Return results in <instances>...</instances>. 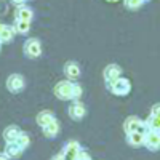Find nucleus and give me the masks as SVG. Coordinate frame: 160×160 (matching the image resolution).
Returning <instances> with one entry per match:
<instances>
[{"mask_svg": "<svg viewBox=\"0 0 160 160\" xmlns=\"http://www.w3.org/2000/svg\"><path fill=\"white\" fill-rule=\"evenodd\" d=\"M53 93L58 99L62 101H78L80 96H82V87L78 83H72L71 80H61L55 85L53 88Z\"/></svg>", "mask_w": 160, "mask_h": 160, "instance_id": "obj_1", "label": "nucleus"}, {"mask_svg": "<svg viewBox=\"0 0 160 160\" xmlns=\"http://www.w3.org/2000/svg\"><path fill=\"white\" fill-rule=\"evenodd\" d=\"M123 130L127 135H130V133H146L148 131V127H146V120H141L139 117L136 115H130L125 123H123Z\"/></svg>", "mask_w": 160, "mask_h": 160, "instance_id": "obj_2", "label": "nucleus"}, {"mask_svg": "<svg viewBox=\"0 0 160 160\" xmlns=\"http://www.w3.org/2000/svg\"><path fill=\"white\" fill-rule=\"evenodd\" d=\"M108 90L112 93V95H115V96H127L128 93L131 91V83H130L128 78L120 77V78L115 80L114 83L108 85Z\"/></svg>", "mask_w": 160, "mask_h": 160, "instance_id": "obj_3", "label": "nucleus"}, {"mask_svg": "<svg viewBox=\"0 0 160 160\" xmlns=\"http://www.w3.org/2000/svg\"><path fill=\"white\" fill-rule=\"evenodd\" d=\"M22 50H24V55L28 58L35 59L42 55V43H40L38 38H29V40H26Z\"/></svg>", "mask_w": 160, "mask_h": 160, "instance_id": "obj_4", "label": "nucleus"}, {"mask_svg": "<svg viewBox=\"0 0 160 160\" xmlns=\"http://www.w3.org/2000/svg\"><path fill=\"white\" fill-rule=\"evenodd\" d=\"M24 87H26V80L19 74H11L7 78V88L10 93H19L24 90Z\"/></svg>", "mask_w": 160, "mask_h": 160, "instance_id": "obj_5", "label": "nucleus"}, {"mask_svg": "<svg viewBox=\"0 0 160 160\" xmlns=\"http://www.w3.org/2000/svg\"><path fill=\"white\" fill-rule=\"evenodd\" d=\"M80 152H82V149H80V144L77 141H69L68 144L64 146V149H62V157L66 160H77Z\"/></svg>", "mask_w": 160, "mask_h": 160, "instance_id": "obj_6", "label": "nucleus"}, {"mask_svg": "<svg viewBox=\"0 0 160 160\" xmlns=\"http://www.w3.org/2000/svg\"><path fill=\"white\" fill-rule=\"evenodd\" d=\"M122 77V69H120V66L117 64H109V66H106V69H104V80H106V87L114 83L117 78Z\"/></svg>", "mask_w": 160, "mask_h": 160, "instance_id": "obj_7", "label": "nucleus"}, {"mask_svg": "<svg viewBox=\"0 0 160 160\" xmlns=\"http://www.w3.org/2000/svg\"><path fill=\"white\" fill-rule=\"evenodd\" d=\"M69 117L72 120H75V122H78V120H82L87 114V108H85V104L83 102H80V101H72V104L69 106Z\"/></svg>", "mask_w": 160, "mask_h": 160, "instance_id": "obj_8", "label": "nucleus"}, {"mask_svg": "<svg viewBox=\"0 0 160 160\" xmlns=\"http://www.w3.org/2000/svg\"><path fill=\"white\" fill-rule=\"evenodd\" d=\"M144 146L149 151H158L160 149V131H149L146 133L144 138Z\"/></svg>", "mask_w": 160, "mask_h": 160, "instance_id": "obj_9", "label": "nucleus"}, {"mask_svg": "<svg viewBox=\"0 0 160 160\" xmlns=\"http://www.w3.org/2000/svg\"><path fill=\"white\" fill-rule=\"evenodd\" d=\"M15 18L18 21H28V22H31L32 18H34V11L29 7H26V5H19L15 10Z\"/></svg>", "mask_w": 160, "mask_h": 160, "instance_id": "obj_10", "label": "nucleus"}, {"mask_svg": "<svg viewBox=\"0 0 160 160\" xmlns=\"http://www.w3.org/2000/svg\"><path fill=\"white\" fill-rule=\"evenodd\" d=\"M21 133H22V131H21L16 125H10V127H7L5 131H3V138H5L7 142H16Z\"/></svg>", "mask_w": 160, "mask_h": 160, "instance_id": "obj_11", "label": "nucleus"}, {"mask_svg": "<svg viewBox=\"0 0 160 160\" xmlns=\"http://www.w3.org/2000/svg\"><path fill=\"white\" fill-rule=\"evenodd\" d=\"M15 32H16L15 26H8V24L0 26V40H2V43H8L15 35Z\"/></svg>", "mask_w": 160, "mask_h": 160, "instance_id": "obj_12", "label": "nucleus"}, {"mask_svg": "<svg viewBox=\"0 0 160 160\" xmlns=\"http://www.w3.org/2000/svg\"><path fill=\"white\" fill-rule=\"evenodd\" d=\"M148 133V131H146ZM146 133H130L127 135V142L133 148H139V146H144V138H146Z\"/></svg>", "mask_w": 160, "mask_h": 160, "instance_id": "obj_13", "label": "nucleus"}, {"mask_svg": "<svg viewBox=\"0 0 160 160\" xmlns=\"http://www.w3.org/2000/svg\"><path fill=\"white\" fill-rule=\"evenodd\" d=\"M42 131H43V135H45L47 138H56L58 133H59V122L55 118V120H53V122H50L47 127H43Z\"/></svg>", "mask_w": 160, "mask_h": 160, "instance_id": "obj_14", "label": "nucleus"}, {"mask_svg": "<svg viewBox=\"0 0 160 160\" xmlns=\"http://www.w3.org/2000/svg\"><path fill=\"white\" fill-rule=\"evenodd\" d=\"M22 148L18 144V142H7V148H5V154L10 157V158H18L21 154H22Z\"/></svg>", "mask_w": 160, "mask_h": 160, "instance_id": "obj_15", "label": "nucleus"}, {"mask_svg": "<svg viewBox=\"0 0 160 160\" xmlns=\"http://www.w3.org/2000/svg\"><path fill=\"white\" fill-rule=\"evenodd\" d=\"M64 74L68 75L69 78H77V77L80 75V68H78V64L74 62V61L66 62V64H64Z\"/></svg>", "mask_w": 160, "mask_h": 160, "instance_id": "obj_16", "label": "nucleus"}, {"mask_svg": "<svg viewBox=\"0 0 160 160\" xmlns=\"http://www.w3.org/2000/svg\"><path fill=\"white\" fill-rule=\"evenodd\" d=\"M53 120H55V115H53L51 111H42V112H38V115H37V123L42 128L47 127L50 122H53Z\"/></svg>", "mask_w": 160, "mask_h": 160, "instance_id": "obj_17", "label": "nucleus"}, {"mask_svg": "<svg viewBox=\"0 0 160 160\" xmlns=\"http://www.w3.org/2000/svg\"><path fill=\"white\" fill-rule=\"evenodd\" d=\"M146 127L149 131H160V117L149 115V118L146 120Z\"/></svg>", "mask_w": 160, "mask_h": 160, "instance_id": "obj_18", "label": "nucleus"}, {"mask_svg": "<svg viewBox=\"0 0 160 160\" xmlns=\"http://www.w3.org/2000/svg\"><path fill=\"white\" fill-rule=\"evenodd\" d=\"M15 29H16V32L18 34H21V35H26L29 32V29H31V22H28V21H15Z\"/></svg>", "mask_w": 160, "mask_h": 160, "instance_id": "obj_19", "label": "nucleus"}, {"mask_svg": "<svg viewBox=\"0 0 160 160\" xmlns=\"http://www.w3.org/2000/svg\"><path fill=\"white\" fill-rule=\"evenodd\" d=\"M144 5V0H125V7L128 10H138Z\"/></svg>", "mask_w": 160, "mask_h": 160, "instance_id": "obj_20", "label": "nucleus"}, {"mask_svg": "<svg viewBox=\"0 0 160 160\" xmlns=\"http://www.w3.org/2000/svg\"><path fill=\"white\" fill-rule=\"evenodd\" d=\"M19 146H21V148L22 149H26V148H28V146L31 144V139H29V135H28V133H21V135H19V138H18V141H16Z\"/></svg>", "mask_w": 160, "mask_h": 160, "instance_id": "obj_21", "label": "nucleus"}, {"mask_svg": "<svg viewBox=\"0 0 160 160\" xmlns=\"http://www.w3.org/2000/svg\"><path fill=\"white\" fill-rule=\"evenodd\" d=\"M151 115H157V117H160V102L152 106V109H151Z\"/></svg>", "mask_w": 160, "mask_h": 160, "instance_id": "obj_22", "label": "nucleus"}, {"mask_svg": "<svg viewBox=\"0 0 160 160\" xmlns=\"http://www.w3.org/2000/svg\"><path fill=\"white\" fill-rule=\"evenodd\" d=\"M11 2H13V3H16V5L19 7V5H24V2H26V0H11Z\"/></svg>", "mask_w": 160, "mask_h": 160, "instance_id": "obj_23", "label": "nucleus"}, {"mask_svg": "<svg viewBox=\"0 0 160 160\" xmlns=\"http://www.w3.org/2000/svg\"><path fill=\"white\" fill-rule=\"evenodd\" d=\"M51 160H66V158L62 157V154H59V155H56V157H53Z\"/></svg>", "mask_w": 160, "mask_h": 160, "instance_id": "obj_24", "label": "nucleus"}, {"mask_svg": "<svg viewBox=\"0 0 160 160\" xmlns=\"http://www.w3.org/2000/svg\"><path fill=\"white\" fill-rule=\"evenodd\" d=\"M8 158H10V157H8V155H7L5 152H3L2 155H0V160H8Z\"/></svg>", "mask_w": 160, "mask_h": 160, "instance_id": "obj_25", "label": "nucleus"}, {"mask_svg": "<svg viewBox=\"0 0 160 160\" xmlns=\"http://www.w3.org/2000/svg\"><path fill=\"white\" fill-rule=\"evenodd\" d=\"M108 2H117V0H108Z\"/></svg>", "mask_w": 160, "mask_h": 160, "instance_id": "obj_26", "label": "nucleus"}, {"mask_svg": "<svg viewBox=\"0 0 160 160\" xmlns=\"http://www.w3.org/2000/svg\"><path fill=\"white\" fill-rule=\"evenodd\" d=\"M144 2H148V0H144Z\"/></svg>", "mask_w": 160, "mask_h": 160, "instance_id": "obj_27", "label": "nucleus"}]
</instances>
